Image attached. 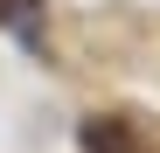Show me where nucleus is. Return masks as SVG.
I'll use <instances>...</instances> for the list:
<instances>
[{"instance_id":"obj_2","label":"nucleus","mask_w":160,"mask_h":153,"mask_svg":"<svg viewBox=\"0 0 160 153\" xmlns=\"http://www.w3.org/2000/svg\"><path fill=\"white\" fill-rule=\"evenodd\" d=\"M0 28H14L21 42H42V0H0Z\"/></svg>"},{"instance_id":"obj_1","label":"nucleus","mask_w":160,"mask_h":153,"mask_svg":"<svg viewBox=\"0 0 160 153\" xmlns=\"http://www.w3.org/2000/svg\"><path fill=\"white\" fill-rule=\"evenodd\" d=\"M77 146H84V153H146V139L132 132L125 118H84Z\"/></svg>"}]
</instances>
